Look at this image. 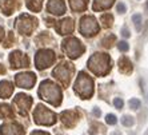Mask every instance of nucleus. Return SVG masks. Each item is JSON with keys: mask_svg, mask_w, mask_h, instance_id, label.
Segmentation results:
<instances>
[{"mask_svg": "<svg viewBox=\"0 0 148 135\" xmlns=\"http://www.w3.org/2000/svg\"><path fill=\"white\" fill-rule=\"evenodd\" d=\"M34 119L35 123L43 126H52L56 123V114L53 111L48 110V108L43 106V104H38L34 111Z\"/></svg>", "mask_w": 148, "mask_h": 135, "instance_id": "4", "label": "nucleus"}, {"mask_svg": "<svg viewBox=\"0 0 148 135\" xmlns=\"http://www.w3.org/2000/svg\"><path fill=\"white\" fill-rule=\"evenodd\" d=\"M62 50L66 52V55L69 56L71 59H77L84 52V45L82 44V42L79 39L68 38L62 43Z\"/></svg>", "mask_w": 148, "mask_h": 135, "instance_id": "5", "label": "nucleus"}, {"mask_svg": "<svg viewBox=\"0 0 148 135\" xmlns=\"http://www.w3.org/2000/svg\"><path fill=\"white\" fill-rule=\"evenodd\" d=\"M41 3H43V0H27V7L31 11L39 12L41 10Z\"/></svg>", "mask_w": 148, "mask_h": 135, "instance_id": "23", "label": "nucleus"}, {"mask_svg": "<svg viewBox=\"0 0 148 135\" xmlns=\"http://www.w3.org/2000/svg\"><path fill=\"white\" fill-rule=\"evenodd\" d=\"M72 74H73V66H72V63H68V62L60 63L52 71L53 78H56L63 86H68L69 84L71 78H72Z\"/></svg>", "mask_w": 148, "mask_h": 135, "instance_id": "6", "label": "nucleus"}, {"mask_svg": "<svg viewBox=\"0 0 148 135\" xmlns=\"http://www.w3.org/2000/svg\"><path fill=\"white\" fill-rule=\"evenodd\" d=\"M114 104H115V107H116V108H119V110H120V108H123V106H124V102L121 101L120 98H115V99H114Z\"/></svg>", "mask_w": 148, "mask_h": 135, "instance_id": "31", "label": "nucleus"}, {"mask_svg": "<svg viewBox=\"0 0 148 135\" xmlns=\"http://www.w3.org/2000/svg\"><path fill=\"white\" fill-rule=\"evenodd\" d=\"M15 82L21 88H32L36 82V76L32 72H21L15 76Z\"/></svg>", "mask_w": 148, "mask_h": 135, "instance_id": "11", "label": "nucleus"}, {"mask_svg": "<svg viewBox=\"0 0 148 135\" xmlns=\"http://www.w3.org/2000/svg\"><path fill=\"white\" fill-rule=\"evenodd\" d=\"M3 38H4V30L0 27V42L3 40Z\"/></svg>", "mask_w": 148, "mask_h": 135, "instance_id": "36", "label": "nucleus"}, {"mask_svg": "<svg viewBox=\"0 0 148 135\" xmlns=\"http://www.w3.org/2000/svg\"><path fill=\"white\" fill-rule=\"evenodd\" d=\"M60 119H62L63 125L67 126V127H73L76 125V122L79 119V115L76 111L72 110H67V111H63L62 115H60Z\"/></svg>", "mask_w": 148, "mask_h": 135, "instance_id": "14", "label": "nucleus"}, {"mask_svg": "<svg viewBox=\"0 0 148 135\" xmlns=\"http://www.w3.org/2000/svg\"><path fill=\"white\" fill-rule=\"evenodd\" d=\"M10 62L12 68H21V67H28L29 66V59L28 56L24 55L20 51H14L10 55Z\"/></svg>", "mask_w": 148, "mask_h": 135, "instance_id": "12", "label": "nucleus"}, {"mask_svg": "<svg viewBox=\"0 0 148 135\" xmlns=\"http://www.w3.org/2000/svg\"><path fill=\"white\" fill-rule=\"evenodd\" d=\"M100 114H101V112H100L99 108H93V115H96V116H100Z\"/></svg>", "mask_w": 148, "mask_h": 135, "instance_id": "35", "label": "nucleus"}, {"mask_svg": "<svg viewBox=\"0 0 148 135\" xmlns=\"http://www.w3.org/2000/svg\"><path fill=\"white\" fill-rule=\"evenodd\" d=\"M14 6H15L14 0H4L3 4H1L3 12L5 15H11V14H12V11H14Z\"/></svg>", "mask_w": 148, "mask_h": 135, "instance_id": "22", "label": "nucleus"}, {"mask_svg": "<svg viewBox=\"0 0 148 135\" xmlns=\"http://www.w3.org/2000/svg\"><path fill=\"white\" fill-rule=\"evenodd\" d=\"M38 25V20L35 17L29 16V15H21L16 20V28L17 31L23 35H31L32 31Z\"/></svg>", "mask_w": 148, "mask_h": 135, "instance_id": "8", "label": "nucleus"}, {"mask_svg": "<svg viewBox=\"0 0 148 135\" xmlns=\"http://www.w3.org/2000/svg\"><path fill=\"white\" fill-rule=\"evenodd\" d=\"M119 70H120L123 74H130L132 71V63L131 60L125 58V56H121L119 59Z\"/></svg>", "mask_w": 148, "mask_h": 135, "instance_id": "19", "label": "nucleus"}, {"mask_svg": "<svg viewBox=\"0 0 148 135\" xmlns=\"http://www.w3.org/2000/svg\"><path fill=\"white\" fill-rule=\"evenodd\" d=\"M75 92L82 99H90L93 94V80L91 76H88L86 72H79L77 79L73 86Z\"/></svg>", "mask_w": 148, "mask_h": 135, "instance_id": "3", "label": "nucleus"}, {"mask_svg": "<svg viewBox=\"0 0 148 135\" xmlns=\"http://www.w3.org/2000/svg\"><path fill=\"white\" fill-rule=\"evenodd\" d=\"M121 123H123V126H125V127H131V126H134L135 121L130 115H124L123 118H121Z\"/></svg>", "mask_w": 148, "mask_h": 135, "instance_id": "27", "label": "nucleus"}, {"mask_svg": "<svg viewBox=\"0 0 148 135\" xmlns=\"http://www.w3.org/2000/svg\"><path fill=\"white\" fill-rule=\"evenodd\" d=\"M14 92V86L11 82L8 80H1L0 82V98H3V99H7L12 95Z\"/></svg>", "mask_w": 148, "mask_h": 135, "instance_id": "17", "label": "nucleus"}, {"mask_svg": "<svg viewBox=\"0 0 148 135\" xmlns=\"http://www.w3.org/2000/svg\"><path fill=\"white\" fill-rule=\"evenodd\" d=\"M88 68L97 76H104L111 71V58L107 54L97 52L88 59Z\"/></svg>", "mask_w": 148, "mask_h": 135, "instance_id": "2", "label": "nucleus"}, {"mask_svg": "<svg viewBox=\"0 0 148 135\" xmlns=\"http://www.w3.org/2000/svg\"><path fill=\"white\" fill-rule=\"evenodd\" d=\"M116 40V38H115V35H108V36H106V38L103 39V45L106 47V48H111L112 45H114V42Z\"/></svg>", "mask_w": 148, "mask_h": 135, "instance_id": "25", "label": "nucleus"}, {"mask_svg": "<svg viewBox=\"0 0 148 135\" xmlns=\"http://www.w3.org/2000/svg\"><path fill=\"white\" fill-rule=\"evenodd\" d=\"M99 32V24L93 16H84L80 20V34L86 38H91Z\"/></svg>", "mask_w": 148, "mask_h": 135, "instance_id": "7", "label": "nucleus"}, {"mask_svg": "<svg viewBox=\"0 0 148 135\" xmlns=\"http://www.w3.org/2000/svg\"><path fill=\"white\" fill-rule=\"evenodd\" d=\"M121 35H123L124 38H130V32H128L127 28H123V30H121Z\"/></svg>", "mask_w": 148, "mask_h": 135, "instance_id": "34", "label": "nucleus"}, {"mask_svg": "<svg viewBox=\"0 0 148 135\" xmlns=\"http://www.w3.org/2000/svg\"><path fill=\"white\" fill-rule=\"evenodd\" d=\"M147 8H148V3H147Z\"/></svg>", "mask_w": 148, "mask_h": 135, "instance_id": "38", "label": "nucleus"}, {"mask_svg": "<svg viewBox=\"0 0 148 135\" xmlns=\"http://www.w3.org/2000/svg\"><path fill=\"white\" fill-rule=\"evenodd\" d=\"M130 107H131L132 110H138V108L140 107V101H139V99H136V98L130 99Z\"/></svg>", "mask_w": 148, "mask_h": 135, "instance_id": "28", "label": "nucleus"}, {"mask_svg": "<svg viewBox=\"0 0 148 135\" xmlns=\"http://www.w3.org/2000/svg\"><path fill=\"white\" fill-rule=\"evenodd\" d=\"M31 135H49L48 132H44V131H40V130H36V131L31 132Z\"/></svg>", "mask_w": 148, "mask_h": 135, "instance_id": "33", "label": "nucleus"}, {"mask_svg": "<svg viewBox=\"0 0 148 135\" xmlns=\"http://www.w3.org/2000/svg\"><path fill=\"white\" fill-rule=\"evenodd\" d=\"M111 135H120V132H117V131H115V132H112Z\"/></svg>", "mask_w": 148, "mask_h": 135, "instance_id": "37", "label": "nucleus"}, {"mask_svg": "<svg viewBox=\"0 0 148 135\" xmlns=\"http://www.w3.org/2000/svg\"><path fill=\"white\" fill-rule=\"evenodd\" d=\"M117 48L120 50L121 52H127L128 50H130V45H128V43L125 42V40H121V42L117 44Z\"/></svg>", "mask_w": 148, "mask_h": 135, "instance_id": "30", "label": "nucleus"}, {"mask_svg": "<svg viewBox=\"0 0 148 135\" xmlns=\"http://www.w3.org/2000/svg\"><path fill=\"white\" fill-rule=\"evenodd\" d=\"M55 62V52L52 50H40L35 56V64L38 70H45Z\"/></svg>", "mask_w": 148, "mask_h": 135, "instance_id": "9", "label": "nucleus"}, {"mask_svg": "<svg viewBox=\"0 0 148 135\" xmlns=\"http://www.w3.org/2000/svg\"><path fill=\"white\" fill-rule=\"evenodd\" d=\"M0 135H24V128L19 123H4L0 126Z\"/></svg>", "mask_w": 148, "mask_h": 135, "instance_id": "13", "label": "nucleus"}, {"mask_svg": "<svg viewBox=\"0 0 148 135\" xmlns=\"http://www.w3.org/2000/svg\"><path fill=\"white\" fill-rule=\"evenodd\" d=\"M100 21H101L103 27L108 28V27H111V25H112L114 17H112V15H111V14H104V15H101V17H100Z\"/></svg>", "mask_w": 148, "mask_h": 135, "instance_id": "24", "label": "nucleus"}, {"mask_svg": "<svg viewBox=\"0 0 148 135\" xmlns=\"http://www.w3.org/2000/svg\"><path fill=\"white\" fill-rule=\"evenodd\" d=\"M132 21H134L135 27H136V31L140 32L141 31V15L140 14H135L132 16Z\"/></svg>", "mask_w": 148, "mask_h": 135, "instance_id": "26", "label": "nucleus"}, {"mask_svg": "<svg viewBox=\"0 0 148 135\" xmlns=\"http://www.w3.org/2000/svg\"><path fill=\"white\" fill-rule=\"evenodd\" d=\"M47 10L48 12L53 15H63L66 12V4H64V0H49L48 4H47Z\"/></svg>", "mask_w": 148, "mask_h": 135, "instance_id": "15", "label": "nucleus"}, {"mask_svg": "<svg viewBox=\"0 0 148 135\" xmlns=\"http://www.w3.org/2000/svg\"><path fill=\"white\" fill-rule=\"evenodd\" d=\"M117 11H119L120 14H124V12L127 11V8H125V4H124V3H119V4H117Z\"/></svg>", "mask_w": 148, "mask_h": 135, "instance_id": "32", "label": "nucleus"}, {"mask_svg": "<svg viewBox=\"0 0 148 135\" xmlns=\"http://www.w3.org/2000/svg\"><path fill=\"white\" fill-rule=\"evenodd\" d=\"M106 122H107L108 125H111V126H114V125H116V122H117V119H116V116H115L114 114H108L107 116H106Z\"/></svg>", "mask_w": 148, "mask_h": 135, "instance_id": "29", "label": "nucleus"}, {"mask_svg": "<svg viewBox=\"0 0 148 135\" xmlns=\"http://www.w3.org/2000/svg\"><path fill=\"white\" fill-rule=\"evenodd\" d=\"M14 104L16 106L17 111L20 115H27L32 104V98L25 94H17L14 99Z\"/></svg>", "mask_w": 148, "mask_h": 135, "instance_id": "10", "label": "nucleus"}, {"mask_svg": "<svg viewBox=\"0 0 148 135\" xmlns=\"http://www.w3.org/2000/svg\"><path fill=\"white\" fill-rule=\"evenodd\" d=\"M115 3V0H93V11H103L108 10L112 7V4Z\"/></svg>", "mask_w": 148, "mask_h": 135, "instance_id": "18", "label": "nucleus"}, {"mask_svg": "<svg viewBox=\"0 0 148 135\" xmlns=\"http://www.w3.org/2000/svg\"><path fill=\"white\" fill-rule=\"evenodd\" d=\"M69 6L75 12H83L87 8V0H69Z\"/></svg>", "mask_w": 148, "mask_h": 135, "instance_id": "20", "label": "nucleus"}, {"mask_svg": "<svg viewBox=\"0 0 148 135\" xmlns=\"http://www.w3.org/2000/svg\"><path fill=\"white\" fill-rule=\"evenodd\" d=\"M56 30H58L59 34L62 35H67V34H71L73 31V20L71 17H67V19H63L60 20L59 23L55 24Z\"/></svg>", "mask_w": 148, "mask_h": 135, "instance_id": "16", "label": "nucleus"}, {"mask_svg": "<svg viewBox=\"0 0 148 135\" xmlns=\"http://www.w3.org/2000/svg\"><path fill=\"white\" fill-rule=\"evenodd\" d=\"M0 118H14V111L8 104L0 103Z\"/></svg>", "mask_w": 148, "mask_h": 135, "instance_id": "21", "label": "nucleus"}, {"mask_svg": "<svg viewBox=\"0 0 148 135\" xmlns=\"http://www.w3.org/2000/svg\"><path fill=\"white\" fill-rule=\"evenodd\" d=\"M39 95L41 99L51 103L52 106H59L62 103V90L58 84L51 80H43L39 87Z\"/></svg>", "mask_w": 148, "mask_h": 135, "instance_id": "1", "label": "nucleus"}]
</instances>
